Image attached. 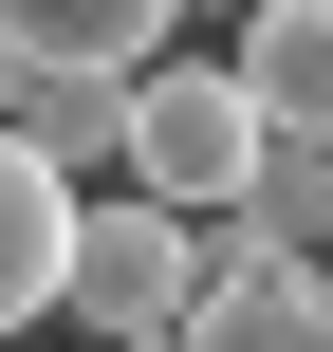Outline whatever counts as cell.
Here are the masks:
<instances>
[{
	"label": "cell",
	"instance_id": "3957f363",
	"mask_svg": "<svg viewBox=\"0 0 333 352\" xmlns=\"http://www.w3.org/2000/svg\"><path fill=\"white\" fill-rule=\"evenodd\" d=\"M74 223H93V186H74L37 130H0V334L74 316Z\"/></svg>",
	"mask_w": 333,
	"mask_h": 352
},
{
	"label": "cell",
	"instance_id": "277c9868",
	"mask_svg": "<svg viewBox=\"0 0 333 352\" xmlns=\"http://www.w3.org/2000/svg\"><path fill=\"white\" fill-rule=\"evenodd\" d=\"M167 352H333V260H241V278H204V316Z\"/></svg>",
	"mask_w": 333,
	"mask_h": 352
},
{
	"label": "cell",
	"instance_id": "8992f818",
	"mask_svg": "<svg viewBox=\"0 0 333 352\" xmlns=\"http://www.w3.org/2000/svg\"><path fill=\"white\" fill-rule=\"evenodd\" d=\"M167 19H185V0H0V37H19V56H111V74H148V56H167Z\"/></svg>",
	"mask_w": 333,
	"mask_h": 352
},
{
	"label": "cell",
	"instance_id": "5b68a950",
	"mask_svg": "<svg viewBox=\"0 0 333 352\" xmlns=\"http://www.w3.org/2000/svg\"><path fill=\"white\" fill-rule=\"evenodd\" d=\"M241 74H260L278 130H315V148H333V0H241Z\"/></svg>",
	"mask_w": 333,
	"mask_h": 352
},
{
	"label": "cell",
	"instance_id": "52a82bcc",
	"mask_svg": "<svg viewBox=\"0 0 333 352\" xmlns=\"http://www.w3.org/2000/svg\"><path fill=\"white\" fill-rule=\"evenodd\" d=\"M93 352H167V334H93Z\"/></svg>",
	"mask_w": 333,
	"mask_h": 352
},
{
	"label": "cell",
	"instance_id": "6da1fadb",
	"mask_svg": "<svg viewBox=\"0 0 333 352\" xmlns=\"http://www.w3.org/2000/svg\"><path fill=\"white\" fill-rule=\"evenodd\" d=\"M260 148H278V111H260L241 56H148V74H130V186H167V204H241Z\"/></svg>",
	"mask_w": 333,
	"mask_h": 352
},
{
	"label": "cell",
	"instance_id": "7a4b0ae2",
	"mask_svg": "<svg viewBox=\"0 0 333 352\" xmlns=\"http://www.w3.org/2000/svg\"><path fill=\"white\" fill-rule=\"evenodd\" d=\"M185 316H204V204L111 186L74 223V334H185Z\"/></svg>",
	"mask_w": 333,
	"mask_h": 352
}]
</instances>
